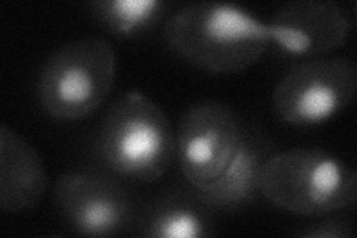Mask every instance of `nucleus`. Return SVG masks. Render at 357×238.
<instances>
[{
  "instance_id": "423d86ee",
  "label": "nucleus",
  "mask_w": 357,
  "mask_h": 238,
  "mask_svg": "<svg viewBox=\"0 0 357 238\" xmlns=\"http://www.w3.org/2000/svg\"><path fill=\"white\" fill-rule=\"evenodd\" d=\"M54 202L69 228L86 237H114L134 221V200L121 177L109 170L82 168L61 174Z\"/></svg>"
},
{
  "instance_id": "0eeeda50",
  "label": "nucleus",
  "mask_w": 357,
  "mask_h": 238,
  "mask_svg": "<svg viewBox=\"0 0 357 238\" xmlns=\"http://www.w3.org/2000/svg\"><path fill=\"white\" fill-rule=\"evenodd\" d=\"M244 127L225 103L201 100L189 106L174 131V156L192 188L218 179L236 156Z\"/></svg>"
},
{
  "instance_id": "7ed1b4c3",
  "label": "nucleus",
  "mask_w": 357,
  "mask_h": 238,
  "mask_svg": "<svg viewBox=\"0 0 357 238\" xmlns=\"http://www.w3.org/2000/svg\"><path fill=\"white\" fill-rule=\"evenodd\" d=\"M261 195L301 216H325L356 202V170L320 147H292L271 154L261 177Z\"/></svg>"
},
{
  "instance_id": "1a4fd4ad",
  "label": "nucleus",
  "mask_w": 357,
  "mask_h": 238,
  "mask_svg": "<svg viewBox=\"0 0 357 238\" xmlns=\"http://www.w3.org/2000/svg\"><path fill=\"white\" fill-rule=\"evenodd\" d=\"M271 149L261 134L245 130L236 156L223 173L204 186L194 188L211 210H240L261 195V177Z\"/></svg>"
},
{
  "instance_id": "6e6552de",
  "label": "nucleus",
  "mask_w": 357,
  "mask_h": 238,
  "mask_svg": "<svg viewBox=\"0 0 357 238\" xmlns=\"http://www.w3.org/2000/svg\"><path fill=\"white\" fill-rule=\"evenodd\" d=\"M270 47L294 59L325 55L347 42L351 15L342 5L325 0H298L278 8L266 22Z\"/></svg>"
},
{
  "instance_id": "9b49d317",
  "label": "nucleus",
  "mask_w": 357,
  "mask_h": 238,
  "mask_svg": "<svg viewBox=\"0 0 357 238\" xmlns=\"http://www.w3.org/2000/svg\"><path fill=\"white\" fill-rule=\"evenodd\" d=\"M211 210L195 191H169L152 201L139 222V234L155 238H199L215 234Z\"/></svg>"
},
{
  "instance_id": "f257e3e1",
  "label": "nucleus",
  "mask_w": 357,
  "mask_h": 238,
  "mask_svg": "<svg viewBox=\"0 0 357 238\" xmlns=\"http://www.w3.org/2000/svg\"><path fill=\"white\" fill-rule=\"evenodd\" d=\"M164 39L182 60L215 75L249 69L270 48L266 22L231 2L181 8L167 20Z\"/></svg>"
},
{
  "instance_id": "20e7f679",
  "label": "nucleus",
  "mask_w": 357,
  "mask_h": 238,
  "mask_svg": "<svg viewBox=\"0 0 357 238\" xmlns=\"http://www.w3.org/2000/svg\"><path fill=\"white\" fill-rule=\"evenodd\" d=\"M115 75L116 52L109 40L86 36L66 42L40 69V106L54 119H84L105 103Z\"/></svg>"
},
{
  "instance_id": "f03ea898",
  "label": "nucleus",
  "mask_w": 357,
  "mask_h": 238,
  "mask_svg": "<svg viewBox=\"0 0 357 238\" xmlns=\"http://www.w3.org/2000/svg\"><path fill=\"white\" fill-rule=\"evenodd\" d=\"M96 152L114 174L153 184L174 158V130L164 110L140 91L122 94L100 124Z\"/></svg>"
},
{
  "instance_id": "9d476101",
  "label": "nucleus",
  "mask_w": 357,
  "mask_h": 238,
  "mask_svg": "<svg viewBox=\"0 0 357 238\" xmlns=\"http://www.w3.org/2000/svg\"><path fill=\"white\" fill-rule=\"evenodd\" d=\"M48 188L39 152L8 126L0 127V207L6 213L33 209Z\"/></svg>"
},
{
  "instance_id": "39448f33",
  "label": "nucleus",
  "mask_w": 357,
  "mask_h": 238,
  "mask_svg": "<svg viewBox=\"0 0 357 238\" xmlns=\"http://www.w3.org/2000/svg\"><path fill=\"white\" fill-rule=\"evenodd\" d=\"M357 89L356 64L344 57L299 61L278 79L273 107L294 127H314L347 107Z\"/></svg>"
},
{
  "instance_id": "ddd939ff",
  "label": "nucleus",
  "mask_w": 357,
  "mask_h": 238,
  "mask_svg": "<svg viewBox=\"0 0 357 238\" xmlns=\"http://www.w3.org/2000/svg\"><path fill=\"white\" fill-rule=\"evenodd\" d=\"M353 234L354 226L349 216H326L296 231L303 238H350Z\"/></svg>"
},
{
  "instance_id": "f8f14e48",
  "label": "nucleus",
  "mask_w": 357,
  "mask_h": 238,
  "mask_svg": "<svg viewBox=\"0 0 357 238\" xmlns=\"http://www.w3.org/2000/svg\"><path fill=\"white\" fill-rule=\"evenodd\" d=\"M89 8L110 35L131 39L146 35L158 26L169 5L161 0H97L89 3Z\"/></svg>"
}]
</instances>
